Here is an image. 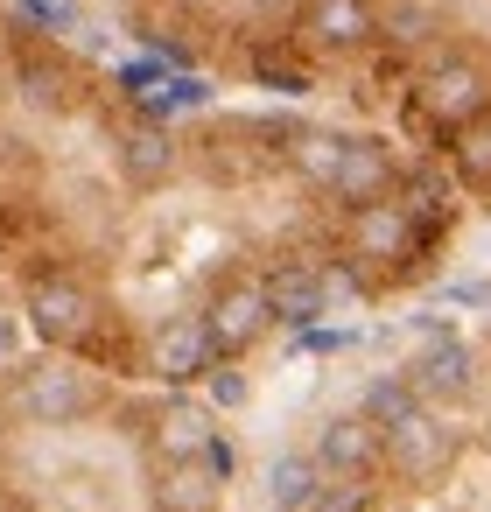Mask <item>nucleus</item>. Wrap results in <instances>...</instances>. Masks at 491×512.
<instances>
[{"label": "nucleus", "mask_w": 491, "mask_h": 512, "mask_svg": "<svg viewBox=\"0 0 491 512\" xmlns=\"http://www.w3.org/2000/svg\"><path fill=\"white\" fill-rule=\"evenodd\" d=\"M260 512H491V309L428 330L309 442L274 449Z\"/></svg>", "instance_id": "1"}, {"label": "nucleus", "mask_w": 491, "mask_h": 512, "mask_svg": "<svg viewBox=\"0 0 491 512\" xmlns=\"http://www.w3.org/2000/svg\"><path fill=\"white\" fill-rule=\"evenodd\" d=\"M8 512V505H0ZM57 512H197V505H183V498H169V491H134V498H99V505H57Z\"/></svg>", "instance_id": "2"}]
</instances>
